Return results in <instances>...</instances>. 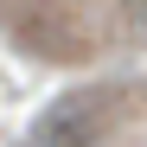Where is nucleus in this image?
<instances>
[{
    "label": "nucleus",
    "instance_id": "nucleus-1",
    "mask_svg": "<svg viewBox=\"0 0 147 147\" xmlns=\"http://www.w3.org/2000/svg\"><path fill=\"white\" fill-rule=\"evenodd\" d=\"M96 141H102V96L96 90L58 96L32 128V147H96Z\"/></svg>",
    "mask_w": 147,
    "mask_h": 147
},
{
    "label": "nucleus",
    "instance_id": "nucleus-2",
    "mask_svg": "<svg viewBox=\"0 0 147 147\" xmlns=\"http://www.w3.org/2000/svg\"><path fill=\"white\" fill-rule=\"evenodd\" d=\"M141 19H147V0H141Z\"/></svg>",
    "mask_w": 147,
    "mask_h": 147
}]
</instances>
